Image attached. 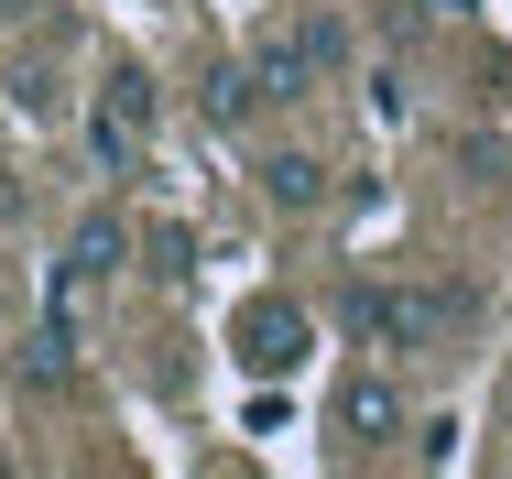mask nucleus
Returning a JSON list of instances; mask_svg holds the SVG:
<instances>
[{
  "instance_id": "nucleus-1",
  "label": "nucleus",
  "mask_w": 512,
  "mask_h": 479,
  "mask_svg": "<svg viewBox=\"0 0 512 479\" xmlns=\"http://www.w3.org/2000/svg\"><path fill=\"white\" fill-rule=\"evenodd\" d=\"M338 327H349L360 349L414 360V349H436V338L458 327V294H436V284H349L338 294Z\"/></svg>"
},
{
  "instance_id": "nucleus-2",
  "label": "nucleus",
  "mask_w": 512,
  "mask_h": 479,
  "mask_svg": "<svg viewBox=\"0 0 512 479\" xmlns=\"http://www.w3.org/2000/svg\"><path fill=\"white\" fill-rule=\"evenodd\" d=\"M153 109H164V88H153V66H109L99 98H88V164L99 175H142V153H153Z\"/></svg>"
},
{
  "instance_id": "nucleus-3",
  "label": "nucleus",
  "mask_w": 512,
  "mask_h": 479,
  "mask_svg": "<svg viewBox=\"0 0 512 479\" xmlns=\"http://www.w3.org/2000/svg\"><path fill=\"white\" fill-rule=\"evenodd\" d=\"M229 349H240V371H251V382H284V371L316 349V316L295 305V294H251V305H240V327H229Z\"/></svg>"
},
{
  "instance_id": "nucleus-4",
  "label": "nucleus",
  "mask_w": 512,
  "mask_h": 479,
  "mask_svg": "<svg viewBox=\"0 0 512 479\" xmlns=\"http://www.w3.org/2000/svg\"><path fill=\"white\" fill-rule=\"evenodd\" d=\"M120 262H131V218H120V207H88V218H77V240H66V262H55V284H44V294H66V305H77V294H88V284H109Z\"/></svg>"
},
{
  "instance_id": "nucleus-5",
  "label": "nucleus",
  "mask_w": 512,
  "mask_h": 479,
  "mask_svg": "<svg viewBox=\"0 0 512 479\" xmlns=\"http://www.w3.org/2000/svg\"><path fill=\"white\" fill-rule=\"evenodd\" d=\"M338 436H349V447H393V436H414L404 382H393V371H349V382H338Z\"/></svg>"
},
{
  "instance_id": "nucleus-6",
  "label": "nucleus",
  "mask_w": 512,
  "mask_h": 479,
  "mask_svg": "<svg viewBox=\"0 0 512 479\" xmlns=\"http://www.w3.org/2000/svg\"><path fill=\"white\" fill-rule=\"evenodd\" d=\"M33 392H55V382H77V305L66 294H44V316H33V338H22V360H11Z\"/></svg>"
},
{
  "instance_id": "nucleus-7",
  "label": "nucleus",
  "mask_w": 512,
  "mask_h": 479,
  "mask_svg": "<svg viewBox=\"0 0 512 479\" xmlns=\"http://www.w3.org/2000/svg\"><path fill=\"white\" fill-rule=\"evenodd\" d=\"M251 88H262V98H306L316 88L306 33H262V44H251Z\"/></svg>"
},
{
  "instance_id": "nucleus-8",
  "label": "nucleus",
  "mask_w": 512,
  "mask_h": 479,
  "mask_svg": "<svg viewBox=\"0 0 512 479\" xmlns=\"http://www.w3.org/2000/svg\"><path fill=\"white\" fill-rule=\"evenodd\" d=\"M262 196H273L284 218H316V207H327V164H316V153H262Z\"/></svg>"
},
{
  "instance_id": "nucleus-9",
  "label": "nucleus",
  "mask_w": 512,
  "mask_h": 479,
  "mask_svg": "<svg viewBox=\"0 0 512 479\" xmlns=\"http://www.w3.org/2000/svg\"><path fill=\"white\" fill-rule=\"evenodd\" d=\"M142 251H153V284H197V240L164 218V229H142Z\"/></svg>"
},
{
  "instance_id": "nucleus-10",
  "label": "nucleus",
  "mask_w": 512,
  "mask_h": 479,
  "mask_svg": "<svg viewBox=\"0 0 512 479\" xmlns=\"http://www.w3.org/2000/svg\"><path fill=\"white\" fill-rule=\"evenodd\" d=\"M295 33H306V55H316V77H338V66H349V22H338V11H306V22H295Z\"/></svg>"
},
{
  "instance_id": "nucleus-11",
  "label": "nucleus",
  "mask_w": 512,
  "mask_h": 479,
  "mask_svg": "<svg viewBox=\"0 0 512 479\" xmlns=\"http://www.w3.org/2000/svg\"><path fill=\"white\" fill-rule=\"evenodd\" d=\"M414 458H425V469H447V458H458V425H447V414H425V425H414Z\"/></svg>"
}]
</instances>
